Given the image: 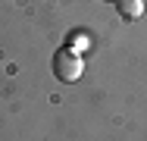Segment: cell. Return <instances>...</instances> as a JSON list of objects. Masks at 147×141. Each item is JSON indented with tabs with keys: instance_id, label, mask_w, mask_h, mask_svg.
I'll use <instances>...</instances> for the list:
<instances>
[{
	"instance_id": "2",
	"label": "cell",
	"mask_w": 147,
	"mask_h": 141,
	"mask_svg": "<svg viewBox=\"0 0 147 141\" xmlns=\"http://www.w3.org/2000/svg\"><path fill=\"white\" fill-rule=\"evenodd\" d=\"M116 9H119L122 19H138L144 13V3L141 0H116Z\"/></svg>"
},
{
	"instance_id": "1",
	"label": "cell",
	"mask_w": 147,
	"mask_h": 141,
	"mask_svg": "<svg viewBox=\"0 0 147 141\" xmlns=\"http://www.w3.org/2000/svg\"><path fill=\"white\" fill-rule=\"evenodd\" d=\"M82 72H85V60L75 54L72 47L57 50V56H53V75H57L59 82H75Z\"/></svg>"
}]
</instances>
